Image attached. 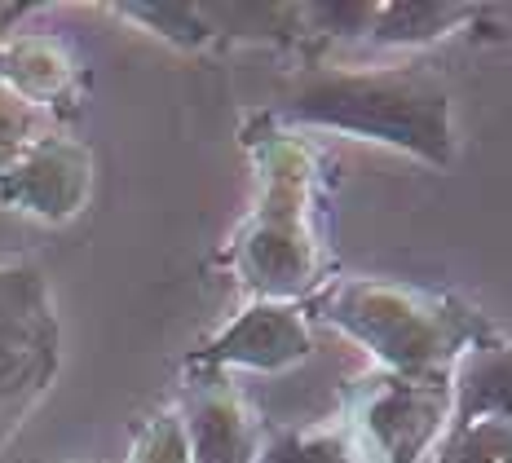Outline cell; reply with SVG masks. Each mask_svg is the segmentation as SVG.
Instances as JSON below:
<instances>
[{"mask_svg":"<svg viewBox=\"0 0 512 463\" xmlns=\"http://www.w3.org/2000/svg\"><path fill=\"white\" fill-rule=\"evenodd\" d=\"M120 14L159 27V36L177 40V45H204L212 36V27L204 23L208 9H199V5H124Z\"/></svg>","mask_w":512,"mask_h":463,"instance_id":"4fadbf2b","label":"cell"},{"mask_svg":"<svg viewBox=\"0 0 512 463\" xmlns=\"http://www.w3.org/2000/svg\"><path fill=\"white\" fill-rule=\"evenodd\" d=\"M181 433H186V455L190 463H256L261 437L221 375H204L190 384L186 406H181Z\"/></svg>","mask_w":512,"mask_h":463,"instance_id":"9c48e42d","label":"cell"},{"mask_svg":"<svg viewBox=\"0 0 512 463\" xmlns=\"http://www.w3.org/2000/svg\"><path fill=\"white\" fill-rule=\"evenodd\" d=\"M446 406H451V384H411L389 375L384 389L367 402V433L393 463H424L446 424Z\"/></svg>","mask_w":512,"mask_h":463,"instance_id":"ba28073f","label":"cell"},{"mask_svg":"<svg viewBox=\"0 0 512 463\" xmlns=\"http://www.w3.org/2000/svg\"><path fill=\"white\" fill-rule=\"evenodd\" d=\"M71 58L62 45H53L45 36H18L9 45H0V84L14 93L18 102L49 106L71 93Z\"/></svg>","mask_w":512,"mask_h":463,"instance_id":"8fae6325","label":"cell"},{"mask_svg":"<svg viewBox=\"0 0 512 463\" xmlns=\"http://www.w3.org/2000/svg\"><path fill=\"white\" fill-rule=\"evenodd\" d=\"M314 353V331L296 300H256L239 318L208 340V349L195 358L199 371L221 375L230 366L243 371H287Z\"/></svg>","mask_w":512,"mask_h":463,"instance_id":"8992f818","label":"cell"},{"mask_svg":"<svg viewBox=\"0 0 512 463\" xmlns=\"http://www.w3.org/2000/svg\"><path fill=\"white\" fill-rule=\"evenodd\" d=\"M62 366V331L36 265H0V450L36 411Z\"/></svg>","mask_w":512,"mask_h":463,"instance_id":"277c9868","label":"cell"},{"mask_svg":"<svg viewBox=\"0 0 512 463\" xmlns=\"http://www.w3.org/2000/svg\"><path fill=\"white\" fill-rule=\"evenodd\" d=\"M482 14V5H451V0H393V5H371L367 36L384 49H420L446 40L464 23H477Z\"/></svg>","mask_w":512,"mask_h":463,"instance_id":"30bf717a","label":"cell"},{"mask_svg":"<svg viewBox=\"0 0 512 463\" xmlns=\"http://www.w3.org/2000/svg\"><path fill=\"white\" fill-rule=\"evenodd\" d=\"M89 199V150L67 137H36L9 168H0V203L40 221L76 217Z\"/></svg>","mask_w":512,"mask_h":463,"instance_id":"52a82bcc","label":"cell"},{"mask_svg":"<svg viewBox=\"0 0 512 463\" xmlns=\"http://www.w3.org/2000/svg\"><path fill=\"white\" fill-rule=\"evenodd\" d=\"M283 120L407 150L433 168L455 159L451 93L424 67H309L287 93Z\"/></svg>","mask_w":512,"mask_h":463,"instance_id":"6da1fadb","label":"cell"},{"mask_svg":"<svg viewBox=\"0 0 512 463\" xmlns=\"http://www.w3.org/2000/svg\"><path fill=\"white\" fill-rule=\"evenodd\" d=\"M309 150L270 142L265 150V195L252 225L234 247L243 283L261 300H292L314 283L318 247L309 225Z\"/></svg>","mask_w":512,"mask_h":463,"instance_id":"3957f363","label":"cell"},{"mask_svg":"<svg viewBox=\"0 0 512 463\" xmlns=\"http://www.w3.org/2000/svg\"><path fill=\"white\" fill-rule=\"evenodd\" d=\"M31 142H36V111L0 84V168L14 164Z\"/></svg>","mask_w":512,"mask_h":463,"instance_id":"5bb4252c","label":"cell"},{"mask_svg":"<svg viewBox=\"0 0 512 463\" xmlns=\"http://www.w3.org/2000/svg\"><path fill=\"white\" fill-rule=\"evenodd\" d=\"M128 463H190V455H186V433H181V415H159V419H151Z\"/></svg>","mask_w":512,"mask_h":463,"instance_id":"9a60e30c","label":"cell"},{"mask_svg":"<svg viewBox=\"0 0 512 463\" xmlns=\"http://www.w3.org/2000/svg\"><path fill=\"white\" fill-rule=\"evenodd\" d=\"M429 463H512V344L490 340L460 358Z\"/></svg>","mask_w":512,"mask_h":463,"instance_id":"5b68a950","label":"cell"},{"mask_svg":"<svg viewBox=\"0 0 512 463\" xmlns=\"http://www.w3.org/2000/svg\"><path fill=\"white\" fill-rule=\"evenodd\" d=\"M323 318L376 353L393 380L411 384H451L464 353L495 340L477 309L380 278H349L332 287L323 296Z\"/></svg>","mask_w":512,"mask_h":463,"instance_id":"7a4b0ae2","label":"cell"},{"mask_svg":"<svg viewBox=\"0 0 512 463\" xmlns=\"http://www.w3.org/2000/svg\"><path fill=\"white\" fill-rule=\"evenodd\" d=\"M256 463H345V441L332 433H270Z\"/></svg>","mask_w":512,"mask_h":463,"instance_id":"7c38bea8","label":"cell"}]
</instances>
